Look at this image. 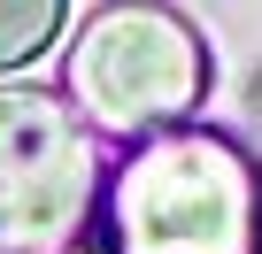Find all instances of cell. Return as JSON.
Wrapping results in <instances>:
<instances>
[{"instance_id": "5b68a950", "label": "cell", "mask_w": 262, "mask_h": 254, "mask_svg": "<svg viewBox=\"0 0 262 254\" xmlns=\"http://www.w3.org/2000/svg\"><path fill=\"white\" fill-rule=\"evenodd\" d=\"M16 254H24V246H16Z\"/></svg>"}, {"instance_id": "3957f363", "label": "cell", "mask_w": 262, "mask_h": 254, "mask_svg": "<svg viewBox=\"0 0 262 254\" xmlns=\"http://www.w3.org/2000/svg\"><path fill=\"white\" fill-rule=\"evenodd\" d=\"M93 200V147L70 100L0 85V239H62Z\"/></svg>"}, {"instance_id": "7a4b0ae2", "label": "cell", "mask_w": 262, "mask_h": 254, "mask_svg": "<svg viewBox=\"0 0 262 254\" xmlns=\"http://www.w3.org/2000/svg\"><path fill=\"white\" fill-rule=\"evenodd\" d=\"M62 85L116 139L162 131V123H178V116L201 108V93H208V47L193 39L185 16L155 8V0H108V8L77 31Z\"/></svg>"}, {"instance_id": "277c9868", "label": "cell", "mask_w": 262, "mask_h": 254, "mask_svg": "<svg viewBox=\"0 0 262 254\" xmlns=\"http://www.w3.org/2000/svg\"><path fill=\"white\" fill-rule=\"evenodd\" d=\"M62 8H70V0H0V77L24 70V62H39L54 47Z\"/></svg>"}, {"instance_id": "6da1fadb", "label": "cell", "mask_w": 262, "mask_h": 254, "mask_svg": "<svg viewBox=\"0 0 262 254\" xmlns=\"http://www.w3.org/2000/svg\"><path fill=\"white\" fill-rule=\"evenodd\" d=\"M262 200L239 147L170 131L123 162L100 223V254H254Z\"/></svg>"}]
</instances>
